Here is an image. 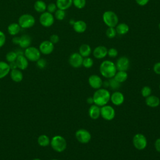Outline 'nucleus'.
<instances>
[{"label": "nucleus", "instance_id": "obj_1", "mask_svg": "<svg viewBox=\"0 0 160 160\" xmlns=\"http://www.w3.org/2000/svg\"><path fill=\"white\" fill-rule=\"evenodd\" d=\"M99 71L103 77L110 79L114 76L117 72V69L116 64L112 61L105 60L101 63Z\"/></svg>", "mask_w": 160, "mask_h": 160}, {"label": "nucleus", "instance_id": "obj_2", "mask_svg": "<svg viewBox=\"0 0 160 160\" xmlns=\"http://www.w3.org/2000/svg\"><path fill=\"white\" fill-rule=\"evenodd\" d=\"M111 94L109 91L104 88L98 89L93 95V101L94 104L98 106H103L110 100Z\"/></svg>", "mask_w": 160, "mask_h": 160}, {"label": "nucleus", "instance_id": "obj_3", "mask_svg": "<svg viewBox=\"0 0 160 160\" xmlns=\"http://www.w3.org/2000/svg\"><path fill=\"white\" fill-rule=\"evenodd\" d=\"M50 144L51 148L58 152L64 151L67 147V142L64 138L60 135H56L52 138Z\"/></svg>", "mask_w": 160, "mask_h": 160}, {"label": "nucleus", "instance_id": "obj_4", "mask_svg": "<svg viewBox=\"0 0 160 160\" xmlns=\"http://www.w3.org/2000/svg\"><path fill=\"white\" fill-rule=\"evenodd\" d=\"M102 21L108 27L115 28L119 22L118 15L112 11H106L102 14Z\"/></svg>", "mask_w": 160, "mask_h": 160}, {"label": "nucleus", "instance_id": "obj_5", "mask_svg": "<svg viewBox=\"0 0 160 160\" xmlns=\"http://www.w3.org/2000/svg\"><path fill=\"white\" fill-rule=\"evenodd\" d=\"M18 23L21 28L28 29L34 26L36 23V19L31 14H23L18 18Z\"/></svg>", "mask_w": 160, "mask_h": 160}, {"label": "nucleus", "instance_id": "obj_6", "mask_svg": "<svg viewBox=\"0 0 160 160\" xmlns=\"http://www.w3.org/2000/svg\"><path fill=\"white\" fill-rule=\"evenodd\" d=\"M41 54L38 48L34 46H29L24 51V55L28 59V61L31 62H36L39 58H41Z\"/></svg>", "mask_w": 160, "mask_h": 160}, {"label": "nucleus", "instance_id": "obj_7", "mask_svg": "<svg viewBox=\"0 0 160 160\" xmlns=\"http://www.w3.org/2000/svg\"><path fill=\"white\" fill-rule=\"evenodd\" d=\"M12 42L14 44H18L21 49H26L31 46L32 39L28 34H23L21 36H14Z\"/></svg>", "mask_w": 160, "mask_h": 160}, {"label": "nucleus", "instance_id": "obj_8", "mask_svg": "<svg viewBox=\"0 0 160 160\" xmlns=\"http://www.w3.org/2000/svg\"><path fill=\"white\" fill-rule=\"evenodd\" d=\"M54 16L52 13L48 12L47 11L41 13L39 18L40 24L44 28H49L53 25L54 22Z\"/></svg>", "mask_w": 160, "mask_h": 160}, {"label": "nucleus", "instance_id": "obj_9", "mask_svg": "<svg viewBox=\"0 0 160 160\" xmlns=\"http://www.w3.org/2000/svg\"><path fill=\"white\" fill-rule=\"evenodd\" d=\"M132 143L136 149L139 150H142L146 148L148 142L146 138L143 134H136L133 137Z\"/></svg>", "mask_w": 160, "mask_h": 160}, {"label": "nucleus", "instance_id": "obj_10", "mask_svg": "<svg viewBox=\"0 0 160 160\" xmlns=\"http://www.w3.org/2000/svg\"><path fill=\"white\" fill-rule=\"evenodd\" d=\"M101 116L105 120L111 121L115 116V110L109 105H104L101 108Z\"/></svg>", "mask_w": 160, "mask_h": 160}, {"label": "nucleus", "instance_id": "obj_11", "mask_svg": "<svg viewBox=\"0 0 160 160\" xmlns=\"http://www.w3.org/2000/svg\"><path fill=\"white\" fill-rule=\"evenodd\" d=\"M75 136L77 140L82 144H86L89 142L91 139V135L90 132L84 129H80L76 132Z\"/></svg>", "mask_w": 160, "mask_h": 160}, {"label": "nucleus", "instance_id": "obj_12", "mask_svg": "<svg viewBox=\"0 0 160 160\" xmlns=\"http://www.w3.org/2000/svg\"><path fill=\"white\" fill-rule=\"evenodd\" d=\"M40 52L44 55H48L52 52L54 49V44L49 40H44L42 41L39 46Z\"/></svg>", "mask_w": 160, "mask_h": 160}, {"label": "nucleus", "instance_id": "obj_13", "mask_svg": "<svg viewBox=\"0 0 160 160\" xmlns=\"http://www.w3.org/2000/svg\"><path fill=\"white\" fill-rule=\"evenodd\" d=\"M83 57L79 52L72 53L69 58V64L74 68H78L82 64Z\"/></svg>", "mask_w": 160, "mask_h": 160}, {"label": "nucleus", "instance_id": "obj_14", "mask_svg": "<svg viewBox=\"0 0 160 160\" xmlns=\"http://www.w3.org/2000/svg\"><path fill=\"white\" fill-rule=\"evenodd\" d=\"M115 64L117 70L126 71L129 68L130 61L127 57L121 56L118 59Z\"/></svg>", "mask_w": 160, "mask_h": 160}, {"label": "nucleus", "instance_id": "obj_15", "mask_svg": "<svg viewBox=\"0 0 160 160\" xmlns=\"http://www.w3.org/2000/svg\"><path fill=\"white\" fill-rule=\"evenodd\" d=\"M92 54L96 59H103L108 55V49L104 46H98L94 49Z\"/></svg>", "mask_w": 160, "mask_h": 160}, {"label": "nucleus", "instance_id": "obj_16", "mask_svg": "<svg viewBox=\"0 0 160 160\" xmlns=\"http://www.w3.org/2000/svg\"><path fill=\"white\" fill-rule=\"evenodd\" d=\"M88 82L91 87L96 89L101 88L102 85V81L101 78L99 76L96 74H92L90 76L88 79Z\"/></svg>", "mask_w": 160, "mask_h": 160}, {"label": "nucleus", "instance_id": "obj_17", "mask_svg": "<svg viewBox=\"0 0 160 160\" xmlns=\"http://www.w3.org/2000/svg\"><path fill=\"white\" fill-rule=\"evenodd\" d=\"M110 99L113 104L116 106L121 105L124 101V97L122 93L119 91L114 92L110 97Z\"/></svg>", "mask_w": 160, "mask_h": 160}, {"label": "nucleus", "instance_id": "obj_18", "mask_svg": "<svg viewBox=\"0 0 160 160\" xmlns=\"http://www.w3.org/2000/svg\"><path fill=\"white\" fill-rule=\"evenodd\" d=\"M72 28L77 33H83L87 29V24L82 20H78L72 24Z\"/></svg>", "mask_w": 160, "mask_h": 160}, {"label": "nucleus", "instance_id": "obj_19", "mask_svg": "<svg viewBox=\"0 0 160 160\" xmlns=\"http://www.w3.org/2000/svg\"><path fill=\"white\" fill-rule=\"evenodd\" d=\"M16 62L17 64L18 69L20 70H25L27 69L29 65V61L24 56V55L18 56L17 59L16 60Z\"/></svg>", "mask_w": 160, "mask_h": 160}, {"label": "nucleus", "instance_id": "obj_20", "mask_svg": "<svg viewBox=\"0 0 160 160\" xmlns=\"http://www.w3.org/2000/svg\"><path fill=\"white\" fill-rule=\"evenodd\" d=\"M88 112L91 119H97L101 115V108L96 104H92L89 108Z\"/></svg>", "mask_w": 160, "mask_h": 160}, {"label": "nucleus", "instance_id": "obj_21", "mask_svg": "<svg viewBox=\"0 0 160 160\" xmlns=\"http://www.w3.org/2000/svg\"><path fill=\"white\" fill-rule=\"evenodd\" d=\"M10 76L11 79L15 82H20L23 79V74L21 70L18 68L10 71Z\"/></svg>", "mask_w": 160, "mask_h": 160}, {"label": "nucleus", "instance_id": "obj_22", "mask_svg": "<svg viewBox=\"0 0 160 160\" xmlns=\"http://www.w3.org/2000/svg\"><path fill=\"white\" fill-rule=\"evenodd\" d=\"M10 68L9 63L1 61H0V79L5 78L10 72Z\"/></svg>", "mask_w": 160, "mask_h": 160}, {"label": "nucleus", "instance_id": "obj_23", "mask_svg": "<svg viewBox=\"0 0 160 160\" xmlns=\"http://www.w3.org/2000/svg\"><path fill=\"white\" fill-rule=\"evenodd\" d=\"M21 29V28L20 27V26L19 25L18 23L12 22L8 25L7 30H8L9 34H10L12 36H16V35H18Z\"/></svg>", "mask_w": 160, "mask_h": 160}, {"label": "nucleus", "instance_id": "obj_24", "mask_svg": "<svg viewBox=\"0 0 160 160\" xmlns=\"http://www.w3.org/2000/svg\"><path fill=\"white\" fill-rule=\"evenodd\" d=\"M146 104L151 108H156L160 104V100L156 96H149L146 98Z\"/></svg>", "mask_w": 160, "mask_h": 160}, {"label": "nucleus", "instance_id": "obj_25", "mask_svg": "<svg viewBox=\"0 0 160 160\" xmlns=\"http://www.w3.org/2000/svg\"><path fill=\"white\" fill-rule=\"evenodd\" d=\"M56 4L58 9L65 11L72 5V0H56Z\"/></svg>", "mask_w": 160, "mask_h": 160}, {"label": "nucleus", "instance_id": "obj_26", "mask_svg": "<svg viewBox=\"0 0 160 160\" xmlns=\"http://www.w3.org/2000/svg\"><path fill=\"white\" fill-rule=\"evenodd\" d=\"M115 29L117 34L119 35H125L129 31V26L124 22L118 24L117 26L115 27Z\"/></svg>", "mask_w": 160, "mask_h": 160}, {"label": "nucleus", "instance_id": "obj_27", "mask_svg": "<svg viewBox=\"0 0 160 160\" xmlns=\"http://www.w3.org/2000/svg\"><path fill=\"white\" fill-rule=\"evenodd\" d=\"M92 52L91 46L88 44H82L79 48V53L83 57H89Z\"/></svg>", "mask_w": 160, "mask_h": 160}, {"label": "nucleus", "instance_id": "obj_28", "mask_svg": "<svg viewBox=\"0 0 160 160\" xmlns=\"http://www.w3.org/2000/svg\"><path fill=\"white\" fill-rule=\"evenodd\" d=\"M46 8L47 4L42 0H37L34 4V10L39 13H42L46 11Z\"/></svg>", "mask_w": 160, "mask_h": 160}, {"label": "nucleus", "instance_id": "obj_29", "mask_svg": "<svg viewBox=\"0 0 160 160\" xmlns=\"http://www.w3.org/2000/svg\"><path fill=\"white\" fill-rule=\"evenodd\" d=\"M50 139L45 134L40 135L38 138V143L40 146L46 147L50 144Z\"/></svg>", "mask_w": 160, "mask_h": 160}, {"label": "nucleus", "instance_id": "obj_30", "mask_svg": "<svg viewBox=\"0 0 160 160\" xmlns=\"http://www.w3.org/2000/svg\"><path fill=\"white\" fill-rule=\"evenodd\" d=\"M119 82H123L128 79V74L126 71H118L113 77Z\"/></svg>", "mask_w": 160, "mask_h": 160}, {"label": "nucleus", "instance_id": "obj_31", "mask_svg": "<svg viewBox=\"0 0 160 160\" xmlns=\"http://www.w3.org/2000/svg\"><path fill=\"white\" fill-rule=\"evenodd\" d=\"M54 18L58 21H62L66 17V11L64 10L58 9L54 14Z\"/></svg>", "mask_w": 160, "mask_h": 160}, {"label": "nucleus", "instance_id": "obj_32", "mask_svg": "<svg viewBox=\"0 0 160 160\" xmlns=\"http://www.w3.org/2000/svg\"><path fill=\"white\" fill-rule=\"evenodd\" d=\"M18 55L16 54V52H15V51H9L6 55V59L7 61V62H13L15 61L17 59Z\"/></svg>", "mask_w": 160, "mask_h": 160}, {"label": "nucleus", "instance_id": "obj_33", "mask_svg": "<svg viewBox=\"0 0 160 160\" xmlns=\"http://www.w3.org/2000/svg\"><path fill=\"white\" fill-rule=\"evenodd\" d=\"M116 34H117V32L115 28L108 27V28L106 31V35L109 39H112L115 38Z\"/></svg>", "mask_w": 160, "mask_h": 160}, {"label": "nucleus", "instance_id": "obj_34", "mask_svg": "<svg viewBox=\"0 0 160 160\" xmlns=\"http://www.w3.org/2000/svg\"><path fill=\"white\" fill-rule=\"evenodd\" d=\"M72 4L78 9H82L86 4V0H72Z\"/></svg>", "mask_w": 160, "mask_h": 160}, {"label": "nucleus", "instance_id": "obj_35", "mask_svg": "<svg viewBox=\"0 0 160 160\" xmlns=\"http://www.w3.org/2000/svg\"><path fill=\"white\" fill-rule=\"evenodd\" d=\"M93 63H94V62H93V60L91 58L86 57V58H83L82 65L86 68H90L92 66Z\"/></svg>", "mask_w": 160, "mask_h": 160}, {"label": "nucleus", "instance_id": "obj_36", "mask_svg": "<svg viewBox=\"0 0 160 160\" xmlns=\"http://www.w3.org/2000/svg\"><path fill=\"white\" fill-rule=\"evenodd\" d=\"M109 86L112 89H117L120 87V82L117 81L114 78H112L109 79Z\"/></svg>", "mask_w": 160, "mask_h": 160}, {"label": "nucleus", "instance_id": "obj_37", "mask_svg": "<svg viewBox=\"0 0 160 160\" xmlns=\"http://www.w3.org/2000/svg\"><path fill=\"white\" fill-rule=\"evenodd\" d=\"M36 66L39 69H43L47 66V61L45 59L41 58L36 61Z\"/></svg>", "mask_w": 160, "mask_h": 160}, {"label": "nucleus", "instance_id": "obj_38", "mask_svg": "<svg viewBox=\"0 0 160 160\" xmlns=\"http://www.w3.org/2000/svg\"><path fill=\"white\" fill-rule=\"evenodd\" d=\"M151 89L149 86H144L141 89V94L143 97L147 98L148 96H150L151 93Z\"/></svg>", "mask_w": 160, "mask_h": 160}, {"label": "nucleus", "instance_id": "obj_39", "mask_svg": "<svg viewBox=\"0 0 160 160\" xmlns=\"http://www.w3.org/2000/svg\"><path fill=\"white\" fill-rule=\"evenodd\" d=\"M58 9L57 6L56 4V3L54 2H51L49 4H48L47 5V8H46V11L50 13H54L55 11Z\"/></svg>", "mask_w": 160, "mask_h": 160}, {"label": "nucleus", "instance_id": "obj_40", "mask_svg": "<svg viewBox=\"0 0 160 160\" xmlns=\"http://www.w3.org/2000/svg\"><path fill=\"white\" fill-rule=\"evenodd\" d=\"M118 54V50L114 48H111L108 49V55L110 58H116Z\"/></svg>", "mask_w": 160, "mask_h": 160}, {"label": "nucleus", "instance_id": "obj_41", "mask_svg": "<svg viewBox=\"0 0 160 160\" xmlns=\"http://www.w3.org/2000/svg\"><path fill=\"white\" fill-rule=\"evenodd\" d=\"M6 37L5 34L4 33L3 31L0 30V48L4 46V45L6 43Z\"/></svg>", "mask_w": 160, "mask_h": 160}, {"label": "nucleus", "instance_id": "obj_42", "mask_svg": "<svg viewBox=\"0 0 160 160\" xmlns=\"http://www.w3.org/2000/svg\"><path fill=\"white\" fill-rule=\"evenodd\" d=\"M49 41L54 44H56L59 41V37L58 34H53L49 37Z\"/></svg>", "mask_w": 160, "mask_h": 160}, {"label": "nucleus", "instance_id": "obj_43", "mask_svg": "<svg viewBox=\"0 0 160 160\" xmlns=\"http://www.w3.org/2000/svg\"><path fill=\"white\" fill-rule=\"evenodd\" d=\"M153 70L156 74L160 75V62L154 64L153 66Z\"/></svg>", "mask_w": 160, "mask_h": 160}, {"label": "nucleus", "instance_id": "obj_44", "mask_svg": "<svg viewBox=\"0 0 160 160\" xmlns=\"http://www.w3.org/2000/svg\"><path fill=\"white\" fill-rule=\"evenodd\" d=\"M135 1L138 5L140 6H144L149 2V0H135Z\"/></svg>", "mask_w": 160, "mask_h": 160}, {"label": "nucleus", "instance_id": "obj_45", "mask_svg": "<svg viewBox=\"0 0 160 160\" xmlns=\"http://www.w3.org/2000/svg\"><path fill=\"white\" fill-rule=\"evenodd\" d=\"M154 146H155L156 150L158 152H160V138H158L156 140L154 143Z\"/></svg>", "mask_w": 160, "mask_h": 160}, {"label": "nucleus", "instance_id": "obj_46", "mask_svg": "<svg viewBox=\"0 0 160 160\" xmlns=\"http://www.w3.org/2000/svg\"><path fill=\"white\" fill-rule=\"evenodd\" d=\"M9 68H10L11 70L15 69H17V68H18L17 64H16V61H13V62H9Z\"/></svg>", "mask_w": 160, "mask_h": 160}, {"label": "nucleus", "instance_id": "obj_47", "mask_svg": "<svg viewBox=\"0 0 160 160\" xmlns=\"http://www.w3.org/2000/svg\"><path fill=\"white\" fill-rule=\"evenodd\" d=\"M15 52H16L18 56H20V55H24V51H22V49H17Z\"/></svg>", "mask_w": 160, "mask_h": 160}, {"label": "nucleus", "instance_id": "obj_48", "mask_svg": "<svg viewBox=\"0 0 160 160\" xmlns=\"http://www.w3.org/2000/svg\"><path fill=\"white\" fill-rule=\"evenodd\" d=\"M87 102H88V104H92V103H94V101H93L92 97H89V98L87 99Z\"/></svg>", "mask_w": 160, "mask_h": 160}, {"label": "nucleus", "instance_id": "obj_49", "mask_svg": "<svg viewBox=\"0 0 160 160\" xmlns=\"http://www.w3.org/2000/svg\"><path fill=\"white\" fill-rule=\"evenodd\" d=\"M74 22H75V21H74V19H71V20L69 21V24L72 26V24L74 23Z\"/></svg>", "mask_w": 160, "mask_h": 160}, {"label": "nucleus", "instance_id": "obj_50", "mask_svg": "<svg viewBox=\"0 0 160 160\" xmlns=\"http://www.w3.org/2000/svg\"><path fill=\"white\" fill-rule=\"evenodd\" d=\"M32 160H41V159H40L39 158H35V159H33Z\"/></svg>", "mask_w": 160, "mask_h": 160}, {"label": "nucleus", "instance_id": "obj_51", "mask_svg": "<svg viewBox=\"0 0 160 160\" xmlns=\"http://www.w3.org/2000/svg\"><path fill=\"white\" fill-rule=\"evenodd\" d=\"M158 28H159V29L160 30V22H159V24H158Z\"/></svg>", "mask_w": 160, "mask_h": 160}, {"label": "nucleus", "instance_id": "obj_52", "mask_svg": "<svg viewBox=\"0 0 160 160\" xmlns=\"http://www.w3.org/2000/svg\"><path fill=\"white\" fill-rule=\"evenodd\" d=\"M51 160H59V159H51Z\"/></svg>", "mask_w": 160, "mask_h": 160}, {"label": "nucleus", "instance_id": "obj_53", "mask_svg": "<svg viewBox=\"0 0 160 160\" xmlns=\"http://www.w3.org/2000/svg\"><path fill=\"white\" fill-rule=\"evenodd\" d=\"M159 89H160V84H159Z\"/></svg>", "mask_w": 160, "mask_h": 160}]
</instances>
